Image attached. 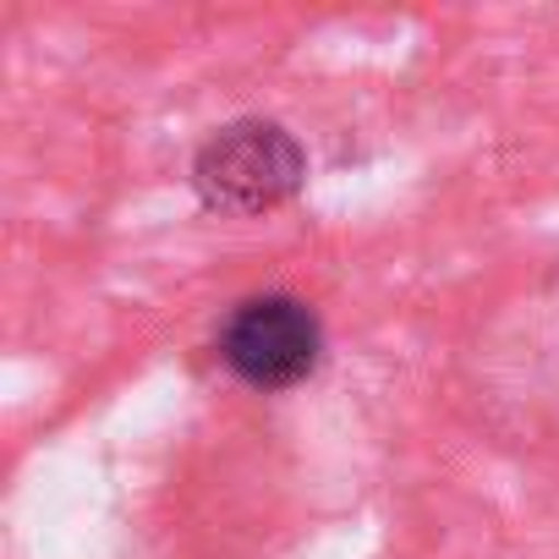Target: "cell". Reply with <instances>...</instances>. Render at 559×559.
<instances>
[{"mask_svg":"<svg viewBox=\"0 0 559 559\" xmlns=\"http://www.w3.org/2000/svg\"><path fill=\"white\" fill-rule=\"evenodd\" d=\"M308 181L302 143L263 116L225 121L192 154V192L214 214H269L292 203Z\"/></svg>","mask_w":559,"mask_h":559,"instance_id":"6da1fadb","label":"cell"},{"mask_svg":"<svg viewBox=\"0 0 559 559\" xmlns=\"http://www.w3.org/2000/svg\"><path fill=\"white\" fill-rule=\"evenodd\" d=\"M214 357L252 390H292L319 368L324 324L292 292H258V297H241L219 319Z\"/></svg>","mask_w":559,"mask_h":559,"instance_id":"7a4b0ae2","label":"cell"}]
</instances>
